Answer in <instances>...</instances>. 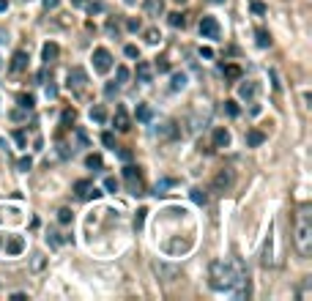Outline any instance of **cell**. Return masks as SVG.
Masks as SVG:
<instances>
[{
  "label": "cell",
  "instance_id": "6da1fadb",
  "mask_svg": "<svg viewBox=\"0 0 312 301\" xmlns=\"http://www.w3.org/2000/svg\"><path fill=\"white\" fill-rule=\"evenodd\" d=\"M244 274L241 263H233V260H214L211 266H208V285L211 290L216 293H225V290H233L238 282V277Z\"/></svg>",
  "mask_w": 312,
  "mask_h": 301
},
{
  "label": "cell",
  "instance_id": "7a4b0ae2",
  "mask_svg": "<svg viewBox=\"0 0 312 301\" xmlns=\"http://www.w3.org/2000/svg\"><path fill=\"white\" fill-rule=\"evenodd\" d=\"M293 246L298 258H312V205H301L293 222Z\"/></svg>",
  "mask_w": 312,
  "mask_h": 301
},
{
  "label": "cell",
  "instance_id": "3957f363",
  "mask_svg": "<svg viewBox=\"0 0 312 301\" xmlns=\"http://www.w3.org/2000/svg\"><path fill=\"white\" fill-rule=\"evenodd\" d=\"M66 85H69V91H71V93L83 96L85 88H88V71L80 69V66H74V69L69 71V77H66Z\"/></svg>",
  "mask_w": 312,
  "mask_h": 301
},
{
  "label": "cell",
  "instance_id": "277c9868",
  "mask_svg": "<svg viewBox=\"0 0 312 301\" xmlns=\"http://www.w3.org/2000/svg\"><path fill=\"white\" fill-rule=\"evenodd\" d=\"M124 181H126V186H129L132 195H143V175H140V167L126 164L124 167Z\"/></svg>",
  "mask_w": 312,
  "mask_h": 301
},
{
  "label": "cell",
  "instance_id": "5b68a950",
  "mask_svg": "<svg viewBox=\"0 0 312 301\" xmlns=\"http://www.w3.org/2000/svg\"><path fill=\"white\" fill-rule=\"evenodd\" d=\"M200 36L203 39H219V36H222V28H219V20H216V17H200Z\"/></svg>",
  "mask_w": 312,
  "mask_h": 301
},
{
  "label": "cell",
  "instance_id": "8992f818",
  "mask_svg": "<svg viewBox=\"0 0 312 301\" xmlns=\"http://www.w3.org/2000/svg\"><path fill=\"white\" fill-rule=\"evenodd\" d=\"M233 186V170H219V173L214 175V181H211V192H216V195H225V192Z\"/></svg>",
  "mask_w": 312,
  "mask_h": 301
},
{
  "label": "cell",
  "instance_id": "52a82bcc",
  "mask_svg": "<svg viewBox=\"0 0 312 301\" xmlns=\"http://www.w3.org/2000/svg\"><path fill=\"white\" fill-rule=\"evenodd\" d=\"M93 69H96L99 74H107V71L112 69V55L104 47L93 49Z\"/></svg>",
  "mask_w": 312,
  "mask_h": 301
},
{
  "label": "cell",
  "instance_id": "ba28073f",
  "mask_svg": "<svg viewBox=\"0 0 312 301\" xmlns=\"http://www.w3.org/2000/svg\"><path fill=\"white\" fill-rule=\"evenodd\" d=\"M74 192L80 200H96V197H102V192L93 186V181H88V178H83V181L74 183Z\"/></svg>",
  "mask_w": 312,
  "mask_h": 301
},
{
  "label": "cell",
  "instance_id": "9c48e42d",
  "mask_svg": "<svg viewBox=\"0 0 312 301\" xmlns=\"http://www.w3.org/2000/svg\"><path fill=\"white\" fill-rule=\"evenodd\" d=\"M28 69V52H22V49H17L14 58H11V63H8V71L11 74H20V71Z\"/></svg>",
  "mask_w": 312,
  "mask_h": 301
},
{
  "label": "cell",
  "instance_id": "30bf717a",
  "mask_svg": "<svg viewBox=\"0 0 312 301\" xmlns=\"http://www.w3.org/2000/svg\"><path fill=\"white\" fill-rule=\"evenodd\" d=\"M115 129H118V132H129V129H132V118H129V112H126V107H118V110H115Z\"/></svg>",
  "mask_w": 312,
  "mask_h": 301
},
{
  "label": "cell",
  "instance_id": "8fae6325",
  "mask_svg": "<svg viewBox=\"0 0 312 301\" xmlns=\"http://www.w3.org/2000/svg\"><path fill=\"white\" fill-rule=\"evenodd\" d=\"M153 271L159 274V277H165V282H173L175 277H178V268L167 266V263H156V266H153Z\"/></svg>",
  "mask_w": 312,
  "mask_h": 301
},
{
  "label": "cell",
  "instance_id": "7c38bea8",
  "mask_svg": "<svg viewBox=\"0 0 312 301\" xmlns=\"http://www.w3.org/2000/svg\"><path fill=\"white\" fill-rule=\"evenodd\" d=\"M137 80L140 82H151L153 80V66L148 63V60H140L137 63Z\"/></svg>",
  "mask_w": 312,
  "mask_h": 301
},
{
  "label": "cell",
  "instance_id": "4fadbf2b",
  "mask_svg": "<svg viewBox=\"0 0 312 301\" xmlns=\"http://www.w3.org/2000/svg\"><path fill=\"white\" fill-rule=\"evenodd\" d=\"M238 96H241V99H255L257 96V82H252V80L241 82V85H238Z\"/></svg>",
  "mask_w": 312,
  "mask_h": 301
},
{
  "label": "cell",
  "instance_id": "5bb4252c",
  "mask_svg": "<svg viewBox=\"0 0 312 301\" xmlns=\"http://www.w3.org/2000/svg\"><path fill=\"white\" fill-rule=\"evenodd\" d=\"M22 249H25V241H22L20 236H11L6 241V255H20Z\"/></svg>",
  "mask_w": 312,
  "mask_h": 301
},
{
  "label": "cell",
  "instance_id": "9a60e30c",
  "mask_svg": "<svg viewBox=\"0 0 312 301\" xmlns=\"http://www.w3.org/2000/svg\"><path fill=\"white\" fill-rule=\"evenodd\" d=\"M44 268H47V258H44L42 252H33V255H30V271H33V274H42Z\"/></svg>",
  "mask_w": 312,
  "mask_h": 301
},
{
  "label": "cell",
  "instance_id": "2e32d148",
  "mask_svg": "<svg viewBox=\"0 0 312 301\" xmlns=\"http://www.w3.org/2000/svg\"><path fill=\"white\" fill-rule=\"evenodd\" d=\"M165 11V0H146V14L148 17H162Z\"/></svg>",
  "mask_w": 312,
  "mask_h": 301
},
{
  "label": "cell",
  "instance_id": "e0dca14e",
  "mask_svg": "<svg viewBox=\"0 0 312 301\" xmlns=\"http://www.w3.org/2000/svg\"><path fill=\"white\" fill-rule=\"evenodd\" d=\"M214 145H216V148H228V145H230V132H228L225 126H219V129L214 132Z\"/></svg>",
  "mask_w": 312,
  "mask_h": 301
},
{
  "label": "cell",
  "instance_id": "ac0fdd59",
  "mask_svg": "<svg viewBox=\"0 0 312 301\" xmlns=\"http://www.w3.org/2000/svg\"><path fill=\"white\" fill-rule=\"evenodd\" d=\"M263 142H266V134L263 132H257V129L247 132V145H250V148H257V145H263Z\"/></svg>",
  "mask_w": 312,
  "mask_h": 301
},
{
  "label": "cell",
  "instance_id": "d6986e66",
  "mask_svg": "<svg viewBox=\"0 0 312 301\" xmlns=\"http://www.w3.org/2000/svg\"><path fill=\"white\" fill-rule=\"evenodd\" d=\"M178 134V129H175V123H162V129H153V137H175Z\"/></svg>",
  "mask_w": 312,
  "mask_h": 301
},
{
  "label": "cell",
  "instance_id": "ffe728a7",
  "mask_svg": "<svg viewBox=\"0 0 312 301\" xmlns=\"http://www.w3.org/2000/svg\"><path fill=\"white\" fill-rule=\"evenodd\" d=\"M58 52H61V49H58V44L55 41H47V44H44V49H42V58L49 63V60H55V58H58Z\"/></svg>",
  "mask_w": 312,
  "mask_h": 301
},
{
  "label": "cell",
  "instance_id": "44dd1931",
  "mask_svg": "<svg viewBox=\"0 0 312 301\" xmlns=\"http://www.w3.org/2000/svg\"><path fill=\"white\" fill-rule=\"evenodd\" d=\"M90 120H96V123H104V120H107V110H104L102 104L90 107Z\"/></svg>",
  "mask_w": 312,
  "mask_h": 301
},
{
  "label": "cell",
  "instance_id": "7402d4cb",
  "mask_svg": "<svg viewBox=\"0 0 312 301\" xmlns=\"http://www.w3.org/2000/svg\"><path fill=\"white\" fill-rule=\"evenodd\" d=\"M298 299H310L312 296V277H304V282H301V287H298Z\"/></svg>",
  "mask_w": 312,
  "mask_h": 301
},
{
  "label": "cell",
  "instance_id": "603a6c76",
  "mask_svg": "<svg viewBox=\"0 0 312 301\" xmlns=\"http://www.w3.org/2000/svg\"><path fill=\"white\" fill-rule=\"evenodd\" d=\"M187 88V74H173L170 80V91H184Z\"/></svg>",
  "mask_w": 312,
  "mask_h": 301
},
{
  "label": "cell",
  "instance_id": "cb8c5ba5",
  "mask_svg": "<svg viewBox=\"0 0 312 301\" xmlns=\"http://www.w3.org/2000/svg\"><path fill=\"white\" fill-rule=\"evenodd\" d=\"M153 118V110L148 104H140L137 107V120H143V123H148V120Z\"/></svg>",
  "mask_w": 312,
  "mask_h": 301
},
{
  "label": "cell",
  "instance_id": "d4e9b609",
  "mask_svg": "<svg viewBox=\"0 0 312 301\" xmlns=\"http://www.w3.org/2000/svg\"><path fill=\"white\" fill-rule=\"evenodd\" d=\"M189 195H192V200H194L197 205H206V203H208V195H206V189H192Z\"/></svg>",
  "mask_w": 312,
  "mask_h": 301
},
{
  "label": "cell",
  "instance_id": "484cf974",
  "mask_svg": "<svg viewBox=\"0 0 312 301\" xmlns=\"http://www.w3.org/2000/svg\"><path fill=\"white\" fill-rule=\"evenodd\" d=\"M170 25H173V28H184V25H187V17L181 14V11H175V14H170Z\"/></svg>",
  "mask_w": 312,
  "mask_h": 301
},
{
  "label": "cell",
  "instance_id": "4316f807",
  "mask_svg": "<svg viewBox=\"0 0 312 301\" xmlns=\"http://www.w3.org/2000/svg\"><path fill=\"white\" fill-rule=\"evenodd\" d=\"M33 104H36V99L30 96V93H20V107L22 110H33Z\"/></svg>",
  "mask_w": 312,
  "mask_h": 301
},
{
  "label": "cell",
  "instance_id": "83f0119b",
  "mask_svg": "<svg viewBox=\"0 0 312 301\" xmlns=\"http://www.w3.org/2000/svg\"><path fill=\"white\" fill-rule=\"evenodd\" d=\"M47 241H49V246H61L63 241H66V238H63L58 230H49V233H47Z\"/></svg>",
  "mask_w": 312,
  "mask_h": 301
},
{
  "label": "cell",
  "instance_id": "f1b7e54d",
  "mask_svg": "<svg viewBox=\"0 0 312 301\" xmlns=\"http://www.w3.org/2000/svg\"><path fill=\"white\" fill-rule=\"evenodd\" d=\"M257 47H271V36H269V30H257Z\"/></svg>",
  "mask_w": 312,
  "mask_h": 301
},
{
  "label": "cell",
  "instance_id": "f546056e",
  "mask_svg": "<svg viewBox=\"0 0 312 301\" xmlns=\"http://www.w3.org/2000/svg\"><path fill=\"white\" fill-rule=\"evenodd\" d=\"M170 186H175V181H173V178H162V181L156 183V195H165V192L170 189Z\"/></svg>",
  "mask_w": 312,
  "mask_h": 301
},
{
  "label": "cell",
  "instance_id": "4dcf8cb0",
  "mask_svg": "<svg viewBox=\"0 0 312 301\" xmlns=\"http://www.w3.org/2000/svg\"><path fill=\"white\" fill-rule=\"evenodd\" d=\"M159 39H162V33H159L156 28H148V30H146V41H148V44H159Z\"/></svg>",
  "mask_w": 312,
  "mask_h": 301
},
{
  "label": "cell",
  "instance_id": "1f68e13d",
  "mask_svg": "<svg viewBox=\"0 0 312 301\" xmlns=\"http://www.w3.org/2000/svg\"><path fill=\"white\" fill-rule=\"evenodd\" d=\"M115 74H118V85H126V82H129V77H132L126 66H118V69H115Z\"/></svg>",
  "mask_w": 312,
  "mask_h": 301
},
{
  "label": "cell",
  "instance_id": "d6a6232c",
  "mask_svg": "<svg viewBox=\"0 0 312 301\" xmlns=\"http://www.w3.org/2000/svg\"><path fill=\"white\" fill-rule=\"evenodd\" d=\"M146 214H148L146 208H140V211H137V217H134V230H137V233L143 230V224H146Z\"/></svg>",
  "mask_w": 312,
  "mask_h": 301
},
{
  "label": "cell",
  "instance_id": "836d02e7",
  "mask_svg": "<svg viewBox=\"0 0 312 301\" xmlns=\"http://www.w3.org/2000/svg\"><path fill=\"white\" fill-rule=\"evenodd\" d=\"M225 77L228 80H241V69H238V66H225Z\"/></svg>",
  "mask_w": 312,
  "mask_h": 301
},
{
  "label": "cell",
  "instance_id": "e575fe53",
  "mask_svg": "<svg viewBox=\"0 0 312 301\" xmlns=\"http://www.w3.org/2000/svg\"><path fill=\"white\" fill-rule=\"evenodd\" d=\"M225 112H228L230 118H238V112H241V110H238V104L230 99V101H225Z\"/></svg>",
  "mask_w": 312,
  "mask_h": 301
},
{
  "label": "cell",
  "instance_id": "d590c367",
  "mask_svg": "<svg viewBox=\"0 0 312 301\" xmlns=\"http://www.w3.org/2000/svg\"><path fill=\"white\" fill-rule=\"evenodd\" d=\"M85 164H88L90 170H93V167L99 170V167H102V156H99V154H90L88 159H85Z\"/></svg>",
  "mask_w": 312,
  "mask_h": 301
},
{
  "label": "cell",
  "instance_id": "8d00e7d4",
  "mask_svg": "<svg viewBox=\"0 0 312 301\" xmlns=\"http://www.w3.org/2000/svg\"><path fill=\"white\" fill-rule=\"evenodd\" d=\"M71 217H74V214H71L69 208H61V211H58V222H61V224H69Z\"/></svg>",
  "mask_w": 312,
  "mask_h": 301
},
{
  "label": "cell",
  "instance_id": "74e56055",
  "mask_svg": "<svg viewBox=\"0 0 312 301\" xmlns=\"http://www.w3.org/2000/svg\"><path fill=\"white\" fill-rule=\"evenodd\" d=\"M17 167H20V170H22V173H28V170H30V167H33V159H30V156H22V159H20V161H17Z\"/></svg>",
  "mask_w": 312,
  "mask_h": 301
},
{
  "label": "cell",
  "instance_id": "f35d334b",
  "mask_svg": "<svg viewBox=\"0 0 312 301\" xmlns=\"http://www.w3.org/2000/svg\"><path fill=\"white\" fill-rule=\"evenodd\" d=\"M102 142H104L107 148H115V137H112V132H104V134H102Z\"/></svg>",
  "mask_w": 312,
  "mask_h": 301
},
{
  "label": "cell",
  "instance_id": "ab89813d",
  "mask_svg": "<svg viewBox=\"0 0 312 301\" xmlns=\"http://www.w3.org/2000/svg\"><path fill=\"white\" fill-rule=\"evenodd\" d=\"M104 189L107 192H118V181H115V178H104Z\"/></svg>",
  "mask_w": 312,
  "mask_h": 301
},
{
  "label": "cell",
  "instance_id": "60d3db41",
  "mask_svg": "<svg viewBox=\"0 0 312 301\" xmlns=\"http://www.w3.org/2000/svg\"><path fill=\"white\" fill-rule=\"evenodd\" d=\"M124 52H126V58H140V49L134 47V44H126V49H124Z\"/></svg>",
  "mask_w": 312,
  "mask_h": 301
},
{
  "label": "cell",
  "instance_id": "b9f144b4",
  "mask_svg": "<svg viewBox=\"0 0 312 301\" xmlns=\"http://www.w3.org/2000/svg\"><path fill=\"white\" fill-rule=\"evenodd\" d=\"M118 88H121V85H118V82H115V85H112V82H110V85H107V88H104V93H107V96H110V99H112V96H115V93H118Z\"/></svg>",
  "mask_w": 312,
  "mask_h": 301
},
{
  "label": "cell",
  "instance_id": "7bdbcfd3",
  "mask_svg": "<svg viewBox=\"0 0 312 301\" xmlns=\"http://www.w3.org/2000/svg\"><path fill=\"white\" fill-rule=\"evenodd\" d=\"M14 140H17V145H22V148H25L28 137H25V132H14Z\"/></svg>",
  "mask_w": 312,
  "mask_h": 301
},
{
  "label": "cell",
  "instance_id": "ee69618b",
  "mask_svg": "<svg viewBox=\"0 0 312 301\" xmlns=\"http://www.w3.org/2000/svg\"><path fill=\"white\" fill-rule=\"evenodd\" d=\"M156 71H162V74H165V71H170V63H167L165 58H162V60H156Z\"/></svg>",
  "mask_w": 312,
  "mask_h": 301
},
{
  "label": "cell",
  "instance_id": "f6af8a7d",
  "mask_svg": "<svg viewBox=\"0 0 312 301\" xmlns=\"http://www.w3.org/2000/svg\"><path fill=\"white\" fill-rule=\"evenodd\" d=\"M85 8H88L90 14H102V3H88Z\"/></svg>",
  "mask_w": 312,
  "mask_h": 301
},
{
  "label": "cell",
  "instance_id": "bcb514c9",
  "mask_svg": "<svg viewBox=\"0 0 312 301\" xmlns=\"http://www.w3.org/2000/svg\"><path fill=\"white\" fill-rule=\"evenodd\" d=\"M74 118H77L74 110H66V112H63V123H74Z\"/></svg>",
  "mask_w": 312,
  "mask_h": 301
},
{
  "label": "cell",
  "instance_id": "7dc6e473",
  "mask_svg": "<svg viewBox=\"0 0 312 301\" xmlns=\"http://www.w3.org/2000/svg\"><path fill=\"white\" fill-rule=\"evenodd\" d=\"M252 11H255V14L260 17V14H266V6H263V3H257V0H255V3H252Z\"/></svg>",
  "mask_w": 312,
  "mask_h": 301
},
{
  "label": "cell",
  "instance_id": "c3c4849f",
  "mask_svg": "<svg viewBox=\"0 0 312 301\" xmlns=\"http://www.w3.org/2000/svg\"><path fill=\"white\" fill-rule=\"evenodd\" d=\"M118 156H121L124 161H129V159H132V151H126V148H118Z\"/></svg>",
  "mask_w": 312,
  "mask_h": 301
},
{
  "label": "cell",
  "instance_id": "681fc988",
  "mask_svg": "<svg viewBox=\"0 0 312 301\" xmlns=\"http://www.w3.org/2000/svg\"><path fill=\"white\" fill-rule=\"evenodd\" d=\"M25 112H28V110H22V107H20V110L11 112V118H14V120H22V118H25Z\"/></svg>",
  "mask_w": 312,
  "mask_h": 301
},
{
  "label": "cell",
  "instance_id": "f907efd6",
  "mask_svg": "<svg viewBox=\"0 0 312 301\" xmlns=\"http://www.w3.org/2000/svg\"><path fill=\"white\" fill-rule=\"evenodd\" d=\"M58 3H61V0H44V8L52 11V8H58Z\"/></svg>",
  "mask_w": 312,
  "mask_h": 301
},
{
  "label": "cell",
  "instance_id": "816d5d0a",
  "mask_svg": "<svg viewBox=\"0 0 312 301\" xmlns=\"http://www.w3.org/2000/svg\"><path fill=\"white\" fill-rule=\"evenodd\" d=\"M126 28H129V30H140V20H129V22H126Z\"/></svg>",
  "mask_w": 312,
  "mask_h": 301
},
{
  "label": "cell",
  "instance_id": "f5cc1de1",
  "mask_svg": "<svg viewBox=\"0 0 312 301\" xmlns=\"http://www.w3.org/2000/svg\"><path fill=\"white\" fill-rule=\"evenodd\" d=\"M47 96H49V99L58 96V88H55V85H47Z\"/></svg>",
  "mask_w": 312,
  "mask_h": 301
},
{
  "label": "cell",
  "instance_id": "db71d44e",
  "mask_svg": "<svg viewBox=\"0 0 312 301\" xmlns=\"http://www.w3.org/2000/svg\"><path fill=\"white\" fill-rule=\"evenodd\" d=\"M71 6H74V8H85V6H88V0H71Z\"/></svg>",
  "mask_w": 312,
  "mask_h": 301
},
{
  "label": "cell",
  "instance_id": "11a10c76",
  "mask_svg": "<svg viewBox=\"0 0 312 301\" xmlns=\"http://www.w3.org/2000/svg\"><path fill=\"white\" fill-rule=\"evenodd\" d=\"M200 55H203V58H214V49H208V47H203V49H200Z\"/></svg>",
  "mask_w": 312,
  "mask_h": 301
},
{
  "label": "cell",
  "instance_id": "9f6ffc18",
  "mask_svg": "<svg viewBox=\"0 0 312 301\" xmlns=\"http://www.w3.org/2000/svg\"><path fill=\"white\" fill-rule=\"evenodd\" d=\"M8 8V0H0V11H6Z\"/></svg>",
  "mask_w": 312,
  "mask_h": 301
},
{
  "label": "cell",
  "instance_id": "6f0895ef",
  "mask_svg": "<svg viewBox=\"0 0 312 301\" xmlns=\"http://www.w3.org/2000/svg\"><path fill=\"white\" fill-rule=\"evenodd\" d=\"M0 41H8V36H6V30H0Z\"/></svg>",
  "mask_w": 312,
  "mask_h": 301
},
{
  "label": "cell",
  "instance_id": "680465c9",
  "mask_svg": "<svg viewBox=\"0 0 312 301\" xmlns=\"http://www.w3.org/2000/svg\"><path fill=\"white\" fill-rule=\"evenodd\" d=\"M124 3H126V6H134V0H124Z\"/></svg>",
  "mask_w": 312,
  "mask_h": 301
},
{
  "label": "cell",
  "instance_id": "91938a15",
  "mask_svg": "<svg viewBox=\"0 0 312 301\" xmlns=\"http://www.w3.org/2000/svg\"><path fill=\"white\" fill-rule=\"evenodd\" d=\"M211 3H225V0H211Z\"/></svg>",
  "mask_w": 312,
  "mask_h": 301
},
{
  "label": "cell",
  "instance_id": "94428289",
  "mask_svg": "<svg viewBox=\"0 0 312 301\" xmlns=\"http://www.w3.org/2000/svg\"><path fill=\"white\" fill-rule=\"evenodd\" d=\"M175 3H187V0H175Z\"/></svg>",
  "mask_w": 312,
  "mask_h": 301
},
{
  "label": "cell",
  "instance_id": "6125c7cd",
  "mask_svg": "<svg viewBox=\"0 0 312 301\" xmlns=\"http://www.w3.org/2000/svg\"><path fill=\"white\" fill-rule=\"evenodd\" d=\"M0 66H3V60H0Z\"/></svg>",
  "mask_w": 312,
  "mask_h": 301
}]
</instances>
